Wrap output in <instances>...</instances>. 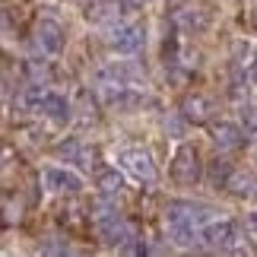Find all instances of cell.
Segmentation results:
<instances>
[{
  "instance_id": "cell-1",
  "label": "cell",
  "mask_w": 257,
  "mask_h": 257,
  "mask_svg": "<svg viewBox=\"0 0 257 257\" xmlns=\"http://www.w3.org/2000/svg\"><path fill=\"white\" fill-rule=\"evenodd\" d=\"M89 222H92V232L102 244H117L121 248V244L134 238V225H127L124 216H117L114 210H98L89 216Z\"/></svg>"
},
{
  "instance_id": "cell-2",
  "label": "cell",
  "mask_w": 257,
  "mask_h": 257,
  "mask_svg": "<svg viewBox=\"0 0 257 257\" xmlns=\"http://www.w3.org/2000/svg\"><path fill=\"white\" fill-rule=\"evenodd\" d=\"M169 175H172V181L178 187H194L197 181L203 178V165H200V153L194 150V146H187L181 143L175 150L172 156V165H169Z\"/></svg>"
},
{
  "instance_id": "cell-3",
  "label": "cell",
  "mask_w": 257,
  "mask_h": 257,
  "mask_svg": "<svg viewBox=\"0 0 257 257\" xmlns=\"http://www.w3.org/2000/svg\"><path fill=\"white\" fill-rule=\"evenodd\" d=\"M117 165H121L127 175H134L137 181H146V184H153V181H156L153 156L146 153L143 146H131V150H121V153H117Z\"/></svg>"
},
{
  "instance_id": "cell-4",
  "label": "cell",
  "mask_w": 257,
  "mask_h": 257,
  "mask_svg": "<svg viewBox=\"0 0 257 257\" xmlns=\"http://www.w3.org/2000/svg\"><path fill=\"white\" fill-rule=\"evenodd\" d=\"M200 235H203L206 248L229 251V248H235V241H238V225H235L232 219H213V222H206L200 229Z\"/></svg>"
},
{
  "instance_id": "cell-5",
  "label": "cell",
  "mask_w": 257,
  "mask_h": 257,
  "mask_svg": "<svg viewBox=\"0 0 257 257\" xmlns=\"http://www.w3.org/2000/svg\"><path fill=\"white\" fill-rule=\"evenodd\" d=\"M213 210L203 203H187V200H175L169 203V222L172 225H191V229H203L210 222Z\"/></svg>"
},
{
  "instance_id": "cell-6",
  "label": "cell",
  "mask_w": 257,
  "mask_h": 257,
  "mask_svg": "<svg viewBox=\"0 0 257 257\" xmlns=\"http://www.w3.org/2000/svg\"><path fill=\"white\" fill-rule=\"evenodd\" d=\"M32 42L42 54H61L64 51V29L61 23H54V19H38L35 29H32Z\"/></svg>"
},
{
  "instance_id": "cell-7",
  "label": "cell",
  "mask_w": 257,
  "mask_h": 257,
  "mask_svg": "<svg viewBox=\"0 0 257 257\" xmlns=\"http://www.w3.org/2000/svg\"><path fill=\"white\" fill-rule=\"evenodd\" d=\"M143 42H146V35H143V26H117L114 32H111V38H108V45H111V51H117V54H137L143 48Z\"/></svg>"
},
{
  "instance_id": "cell-8",
  "label": "cell",
  "mask_w": 257,
  "mask_h": 257,
  "mask_svg": "<svg viewBox=\"0 0 257 257\" xmlns=\"http://www.w3.org/2000/svg\"><path fill=\"white\" fill-rule=\"evenodd\" d=\"M178 111H181V117L187 124H210L213 117V102L200 92H187L181 98V105H178Z\"/></svg>"
},
{
  "instance_id": "cell-9",
  "label": "cell",
  "mask_w": 257,
  "mask_h": 257,
  "mask_svg": "<svg viewBox=\"0 0 257 257\" xmlns=\"http://www.w3.org/2000/svg\"><path fill=\"white\" fill-rule=\"evenodd\" d=\"M42 181H45V187L51 194H76V191H83L80 178H76L73 172H67V169H57V165H51V169L42 172Z\"/></svg>"
},
{
  "instance_id": "cell-10",
  "label": "cell",
  "mask_w": 257,
  "mask_h": 257,
  "mask_svg": "<svg viewBox=\"0 0 257 257\" xmlns=\"http://www.w3.org/2000/svg\"><path fill=\"white\" fill-rule=\"evenodd\" d=\"M124 16V0H92L86 7V19L95 26H111V23H121Z\"/></svg>"
},
{
  "instance_id": "cell-11",
  "label": "cell",
  "mask_w": 257,
  "mask_h": 257,
  "mask_svg": "<svg viewBox=\"0 0 257 257\" xmlns=\"http://www.w3.org/2000/svg\"><path fill=\"white\" fill-rule=\"evenodd\" d=\"M210 137H213V143L219 146L222 153H235V150H241V143L248 140L241 127H238V124H229V121L213 124V127H210Z\"/></svg>"
},
{
  "instance_id": "cell-12",
  "label": "cell",
  "mask_w": 257,
  "mask_h": 257,
  "mask_svg": "<svg viewBox=\"0 0 257 257\" xmlns=\"http://www.w3.org/2000/svg\"><path fill=\"white\" fill-rule=\"evenodd\" d=\"M35 111L48 114L51 121H67V117H70V105H67V98L57 95V92H42L38 102H35Z\"/></svg>"
},
{
  "instance_id": "cell-13",
  "label": "cell",
  "mask_w": 257,
  "mask_h": 257,
  "mask_svg": "<svg viewBox=\"0 0 257 257\" xmlns=\"http://www.w3.org/2000/svg\"><path fill=\"white\" fill-rule=\"evenodd\" d=\"M232 175H235V165H232L229 159L210 162V184L216 187V191H225V187H229V181H232Z\"/></svg>"
},
{
  "instance_id": "cell-14",
  "label": "cell",
  "mask_w": 257,
  "mask_h": 257,
  "mask_svg": "<svg viewBox=\"0 0 257 257\" xmlns=\"http://www.w3.org/2000/svg\"><path fill=\"white\" fill-rule=\"evenodd\" d=\"M95 187H98L102 194L114 197V194L124 191V178H121V172H117V169H105V172L95 175Z\"/></svg>"
},
{
  "instance_id": "cell-15",
  "label": "cell",
  "mask_w": 257,
  "mask_h": 257,
  "mask_svg": "<svg viewBox=\"0 0 257 257\" xmlns=\"http://www.w3.org/2000/svg\"><path fill=\"white\" fill-rule=\"evenodd\" d=\"M225 191H232L235 197H248V194H254V181L251 178H241L238 172L232 175V181H229V187H225Z\"/></svg>"
},
{
  "instance_id": "cell-16",
  "label": "cell",
  "mask_w": 257,
  "mask_h": 257,
  "mask_svg": "<svg viewBox=\"0 0 257 257\" xmlns=\"http://www.w3.org/2000/svg\"><path fill=\"white\" fill-rule=\"evenodd\" d=\"M241 131L248 140H257V108H244L241 111Z\"/></svg>"
},
{
  "instance_id": "cell-17",
  "label": "cell",
  "mask_w": 257,
  "mask_h": 257,
  "mask_svg": "<svg viewBox=\"0 0 257 257\" xmlns=\"http://www.w3.org/2000/svg\"><path fill=\"white\" fill-rule=\"evenodd\" d=\"M57 156H61V159H70V162H76V159H80V143H76V140H67V143H61V146H57Z\"/></svg>"
},
{
  "instance_id": "cell-18",
  "label": "cell",
  "mask_w": 257,
  "mask_h": 257,
  "mask_svg": "<svg viewBox=\"0 0 257 257\" xmlns=\"http://www.w3.org/2000/svg\"><path fill=\"white\" fill-rule=\"evenodd\" d=\"M244 229H248V235H257V210L244 219Z\"/></svg>"
},
{
  "instance_id": "cell-19",
  "label": "cell",
  "mask_w": 257,
  "mask_h": 257,
  "mask_svg": "<svg viewBox=\"0 0 257 257\" xmlns=\"http://www.w3.org/2000/svg\"><path fill=\"white\" fill-rule=\"evenodd\" d=\"M251 80L257 83V57H254V64H251Z\"/></svg>"
},
{
  "instance_id": "cell-20",
  "label": "cell",
  "mask_w": 257,
  "mask_h": 257,
  "mask_svg": "<svg viewBox=\"0 0 257 257\" xmlns=\"http://www.w3.org/2000/svg\"><path fill=\"white\" fill-rule=\"evenodd\" d=\"M251 26H254V32H257V10L251 13Z\"/></svg>"
}]
</instances>
